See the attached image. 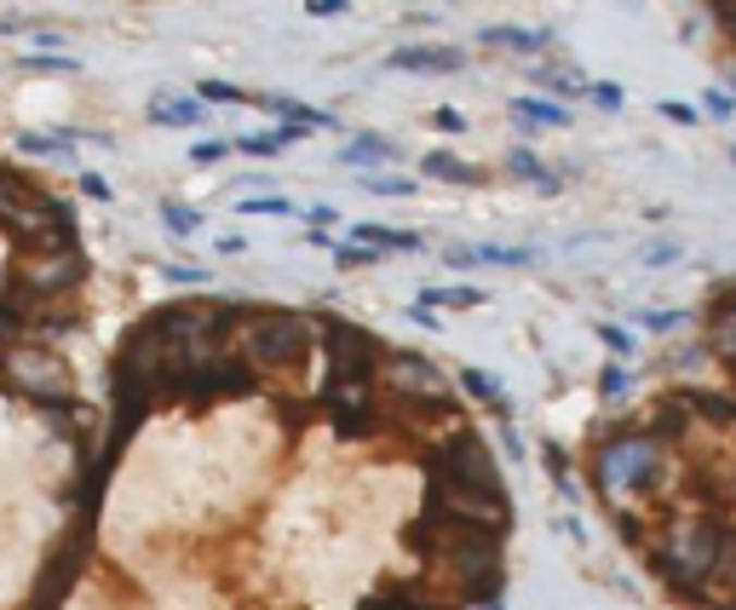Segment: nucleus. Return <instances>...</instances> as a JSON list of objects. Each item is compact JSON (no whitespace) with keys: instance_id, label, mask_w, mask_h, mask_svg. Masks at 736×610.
Wrapping results in <instances>:
<instances>
[{"instance_id":"39448f33","label":"nucleus","mask_w":736,"mask_h":610,"mask_svg":"<svg viewBox=\"0 0 736 610\" xmlns=\"http://www.w3.org/2000/svg\"><path fill=\"white\" fill-rule=\"evenodd\" d=\"M513 115H518L524 133H536V127H569V110L564 105H547V98H513Z\"/></svg>"},{"instance_id":"c756f323","label":"nucleus","mask_w":736,"mask_h":610,"mask_svg":"<svg viewBox=\"0 0 736 610\" xmlns=\"http://www.w3.org/2000/svg\"><path fill=\"white\" fill-rule=\"evenodd\" d=\"M213 248H219L224 259H231V254H248V236H231V231H224V236L213 242Z\"/></svg>"},{"instance_id":"4468645a","label":"nucleus","mask_w":736,"mask_h":610,"mask_svg":"<svg viewBox=\"0 0 736 610\" xmlns=\"http://www.w3.org/2000/svg\"><path fill=\"white\" fill-rule=\"evenodd\" d=\"M420 300H426V305H449V312H473V305H483L478 289H426Z\"/></svg>"},{"instance_id":"f257e3e1","label":"nucleus","mask_w":736,"mask_h":610,"mask_svg":"<svg viewBox=\"0 0 736 610\" xmlns=\"http://www.w3.org/2000/svg\"><path fill=\"white\" fill-rule=\"evenodd\" d=\"M380 386L392 403H420V398H449V380L438 363H426L420 352H403V345H392L385 352V369H380Z\"/></svg>"},{"instance_id":"bb28decb","label":"nucleus","mask_w":736,"mask_h":610,"mask_svg":"<svg viewBox=\"0 0 736 610\" xmlns=\"http://www.w3.org/2000/svg\"><path fill=\"white\" fill-rule=\"evenodd\" d=\"M587 98H592L599 110H622V87H592Z\"/></svg>"},{"instance_id":"aec40b11","label":"nucleus","mask_w":736,"mask_h":610,"mask_svg":"<svg viewBox=\"0 0 736 610\" xmlns=\"http://www.w3.org/2000/svg\"><path fill=\"white\" fill-rule=\"evenodd\" d=\"M201 98H208V105H254V93L231 87V81H201Z\"/></svg>"},{"instance_id":"cd10ccee","label":"nucleus","mask_w":736,"mask_h":610,"mask_svg":"<svg viewBox=\"0 0 736 610\" xmlns=\"http://www.w3.org/2000/svg\"><path fill=\"white\" fill-rule=\"evenodd\" d=\"M81 196H93V202H110V185L98 173H81Z\"/></svg>"},{"instance_id":"423d86ee","label":"nucleus","mask_w":736,"mask_h":610,"mask_svg":"<svg viewBox=\"0 0 736 610\" xmlns=\"http://www.w3.org/2000/svg\"><path fill=\"white\" fill-rule=\"evenodd\" d=\"M461 386H466V392H473V398L483 403V410H489V415L513 420V398H506V392H501V386H495V380H489L483 369H461Z\"/></svg>"},{"instance_id":"f704fd0d","label":"nucleus","mask_w":736,"mask_h":610,"mask_svg":"<svg viewBox=\"0 0 736 610\" xmlns=\"http://www.w3.org/2000/svg\"><path fill=\"white\" fill-rule=\"evenodd\" d=\"M461 610H501V594H495V599H466Z\"/></svg>"},{"instance_id":"1a4fd4ad","label":"nucleus","mask_w":736,"mask_h":610,"mask_svg":"<svg viewBox=\"0 0 736 610\" xmlns=\"http://www.w3.org/2000/svg\"><path fill=\"white\" fill-rule=\"evenodd\" d=\"M392 138H380V133H357V138H345V161H392Z\"/></svg>"},{"instance_id":"ddd939ff","label":"nucleus","mask_w":736,"mask_h":610,"mask_svg":"<svg viewBox=\"0 0 736 610\" xmlns=\"http://www.w3.org/2000/svg\"><path fill=\"white\" fill-rule=\"evenodd\" d=\"M17 145L35 150V156H70L75 150V133H24Z\"/></svg>"},{"instance_id":"412c9836","label":"nucleus","mask_w":736,"mask_h":610,"mask_svg":"<svg viewBox=\"0 0 736 610\" xmlns=\"http://www.w3.org/2000/svg\"><path fill=\"white\" fill-rule=\"evenodd\" d=\"M541 466H547L552 478H559V490H564V496H576V478H569V461H564V450H552V443H547V450H541Z\"/></svg>"},{"instance_id":"393cba45","label":"nucleus","mask_w":736,"mask_h":610,"mask_svg":"<svg viewBox=\"0 0 736 610\" xmlns=\"http://www.w3.org/2000/svg\"><path fill=\"white\" fill-rule=\"evenodd\" d=\"M305 219H311V231H329L334 219H340V208H334V202H317V208L305 213Z\"/></svg>"},{"instance_id":"dca6fc26","label":"nucleus","mask_w":736,"mask_h":610,"mask_svg":"<svg viewBox=\"0 0 736 610\" xmlns=\"http://www.w3.org/2000/svg\"><path fill=\"white\" fill-rule=\"evenodd\" d=\"M161 225H168L173 236H196L201 231V213L184 208V202H168V208H161Z\"/></svg>"},{"instance_id":"c9c22d12","label":"nucleus","mask_w":736,"mask_h":610,"mask_svg":"<svg viewBox=\"0 0 736 610\" xmlns=\"http://www.w3.org/2000/svg\"><path fill=\"white\" fill-rule=\"evenodd\" d=\"M731 161H736V145H731Z\"/></svg>"},{"instance_id":"f8f14e48","label":"nucleus","mask_w":736,"mask_h":610,"mask_svg":"<svg viewBox=\"0 0 736 610\" xmlns=\"http://www.w3.org/2000/svg\"><path fill=\"white\" fill-rule=\"evenodd\" d=\"M357 185L375 191V196H415V179H408V173H363Z\"/></svg>"},{"instance_id":"7ed1b4c3","label":"nucleus","mask_w":736,"mask_h":610,"mask_svg":"<svg viewBox=\"0 0 736 610\" xmlns=\"http://www.w3.org/2000/svg\"><path fill=\"white\" fill-rule=\"evenodd\" d=\"M385 64L415 70V75H443V70H461V47H397Z\"/></svg>"},{"instance_id":"a878e982","label":"nucleus","mask_w":736,"mask_h":610,"mask_svg":"<svg viewBox=\"0 0 736 610\" xmlns=\"http://www.w3.org/2000/svg\"><path fill=\"white\" fill-rule=\"evenodd\" d=\"M599 392H604V398H622V392H627V375H622V369H604V375H599Z\"/></svg>"},{"instance_id":"6ab92c4d","label":"nucleus","mask_w":736,"mask_h":610,"mask_svg":"<svg viewBox=\"0 0 736 610\" xmlns=\"http://www.w3.org/2000/svg\"><path fill=\"white\" fill-rule=\"evenodd\" d=\"M17 70H29V75H75L81 64H75V58H17Z\"/></svg>"},{"instance_id":"4be33fe9","label":"nucleus","mask_w":736,"mask_h":610,"mask_svg":"<svg viewBox=\"0 0 736 610\" xmlns=\"http://www.w3.org/2000/svg\"><path fill=\"white\" fill-rule=\"evenodd\" d=\"M443 259H449L455 271H473V266H478V242H449Z\"/></svg>"},{"instance_id":"f03ea898","label":"nucleus","mask_w":736,"mask_h":610,"mask_svg":"<svg viewBox=\"0 0 736 610\" xmlns=\"http://www.w3.org/2000/svg\"><path fill=\"white\" fill-rule=\"evenodd\" d=\"M145 115H150V127H201V98H184V93H156L150 105H145Z\"/></svg>"},{"instance_id":"5701e85b","label":"nucleus","mask_w":736,"mask_h":610,"mask_svg":"<svg viewBox=\"0 0 736 610\" xmlns=\"http://www.w3.org/2000/svg\"><path fill=\"white\" fill-rule=\"evenodd\" d=\"M432 127H438V133H466V115H461L455 105H443V110H432Z\"/></svg>"},{"instance_id":"a211bd4d","label":"nucleus","mask_w":736,"mask_h":610,"mask_svg":"<svg viewBox=\"0 0 736 610\" xmlns=\"http://www.w3.org/2000/svg\"><path fill=\"white\" fill-rule=\"evenodd\" d=\"M236 213H259V219H282V213H294V202H289V196H248V202H236Z\"/></svg>"},{"instance_id":"6e6552de","label":"nucleus","mask_w":736,"mask_h":610,"mask_svg":"<svg viewBox=\"0 0 736 610\" xmlns=\"http://www.w3.org/2000/svg\"><path fill=\"white\" fill-rule=\"evenodd\" d=\"M506 173H513V179H524V185H536V191H559V185H564V179L541 173V161H536V150H529V145L506 150Z\"/></svg>"},{"instance_id":"b1692460","label":"nucleus","mask_w":736,"mask_h":610,"mask_svg":"<svg viewBox=\"0 0 736 610\" xmlns=\"http://www.w3.org/2000/svg\"><path fill=\"white\" fill-rule=\"evenodd\" d=\"M679 322H685L679 312H639V329H657V334L662 329H679Z\"/></svg>"},{"instance_id":"20e7f679","label":"nucleus","mask_w":736,"mask_h":610,"mask_svg":"<svg viewBox=\"0 0 736 610\" xmlns=\"http://www.w3.org/2000/svg\"><path fill=\"white\" fill-rule=\"evenodd\" d=\"M420 168L432 173L438 185H489V173H478L473 161H461V156H449V150H432V156L420 161Z\"/></svg>"},{"instance_id":"9d476101","label":"nucleus","mask_w":736,"mask_h":610,"mask_svg":"<svg viewBox=\"0 0 736 610\" xmlns=\"http://www.w3.org/2000/svg\"><path fill=\"white\" fill-rule=\"evenodd\" d=\"M483 40H489V47H513V52H541V47H547V35H536V29H506V24L483 29Z\"/></svg>"},{"instance_id":"9b49d317","label":"nucleus","mask_w":736,"mask_h":610,"mask_svg":"<svg viewBox=\"0 0 736 610\" xmlns=\"http://www.w3.org/2000/svg\"><path fill=\"white\" fill-rule=\"evenodd\" d=\"M385 248H375V242H345V248H334V266L340 271H368V266H380Z\"/></svg>"},{"instance_id":"2f4dec72","label":"nucleus","mask_w":736,"mask_h":610,"mask_svg":"<svg viewBox=\"0 0 736 610\" xmlns=\"http://www.w3.org/2000/svg\"><path fill=\"white\" fill-rule=\"evenodd\" d=\"M231 150H236V145H196V161H201V168H208V161H224Z\"/></svg>"},{"instance_id":"72a5a7b5","label":"nucleus","mask_w":736,"mask_h":610,"mask_svg":"<svg viewBox=\"0 0 736 610\" xmlns=\"http://www.w3.org/2000/svg\"><path fill=\"white\" fill-rule=\"evenodd\" d=\"M708 110H713V115H731L736 105H731V98H725V93H708Z\"/></svg>"},{"instance_id":"f3484780","label":"nucleus","mask_w":736,"mask_h":610,"mask_svg":"<svg viewBox=\"0 0 736 610\" xmlns=\"http://www.w3.org/2000/svg\"><path fill=\"white\" fill-rule=\"evenodd\" d=\"M231 145H236L242 156H277L289 138H282V133H242V138H231Z\"/></svg>"},{"instance_id":"2eb2a0df","label":"nucleus","mask_w":736,"mask_h":610,"mask_svg":"<svg viewBox=\"0 0 736 610\" xmlns=\"http://www.w3.org/2000/svg\"><path fill=\"white\" fill-rule=\"evenodd\" d=\"M536 87H547V93H564V98L592 93L587 81H576V70H536Z\"/></svg>"},{"instance_id":"7c9ffc66","label":"nucleus","mask_w":736,"mask_h":610,"mask_svg":"<svg viewBox=\"0 0 736 610\" xmlns=\"http://www.w3.org/2000/svg\"><path fill=\"white\" fill-rule=\"evenodd\" d=\"M662 115L679 121V127H697V110H690V105H662Z\"/></svg>"},{"instance_id":"0eeeda50","label":"nucleus","mask_w":736,"mask_h":610,"mask_svg":"<svg viewBox=\"0 0 736 610\" xmlns=\"http://www.w3.org/2000/svg\"><path fill=\"white\" fill-rule=\"evenodd\" d=\"M352 242H375V248H397V254H420L426 248L420 231H392V225H357Z\"/></svg>"},{"instance_id":"c85d7f7f","label":"nucleus","mask_w":736,"mask_h":610,"mask_svg":"<svg viewBox=\"0 0 736 610\" xmlns=\"http://www.w3.org/2000/svg\"><path fill=\"white\" fill-rule=\"evenodd\" d=\"M305 12H311V17H340L345 0H305Z\"/></svg>"},{"instance_id":"473e14b6","label":"nucleus","mask_w":736,"mask_h":610,"mask_svg":"<svg viewBox=\"0 0 736 610\" xmlns=\"http://www.w3.org/2000/svg\"><path fill=\"white\" fill-rule=\"evenodd\" d=\"M599 340L610 345V352H627V345H633V340H627L622 329H610V322H604V329H599Z\"/></svg>"}]
</instances>
